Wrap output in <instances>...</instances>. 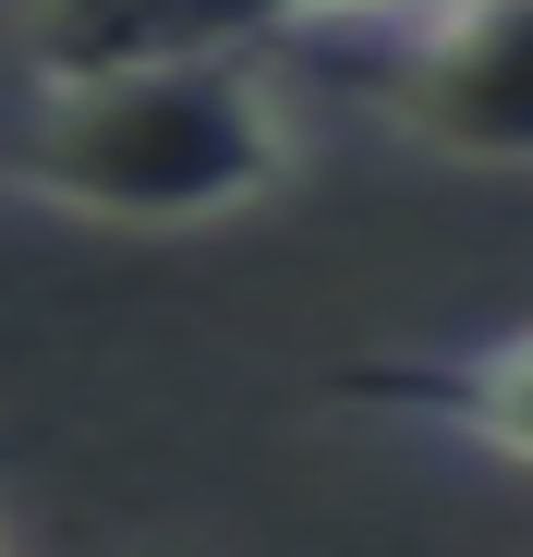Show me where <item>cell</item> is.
<instances>
[{
  "label": "cell",
  "instance_id": "2",
  "mask_svg": "<svg viewBox=\"0 0 533 557\" xmlns=\"http://www.w3.org/2000/svg\"><path fill=\"white\" fill-rule=\"evenodd\" d=\"M280 61L424 158L533 170V0H339L280 37Z\"/></svg>",
  "mask_w": 533,
  "mask_h": 557
},
{
  "label": "cell",
  "instance_id": "3",
  "mask_svg": "<svg viewBox=\"0 0 533 557\" xmlns=\"http://www.w3.org/2000/svg\"><path fill=\"white\" fill-rule=\"evenodd\" d=\"M364 388L412 400L436 436H461L485 460H521L533 473V315L461 339V351H400V363H364Z\"/></svg>",
  "mask_w": 533,
  "mask_h": 557
},
{
  "label": "cell",
  "instance_id": "4",
  "mask_svg": "<svg viewBox=\"0 0 533 557\" xmlns=\"http://www.w3.org/2000/svg\"><path fill=\"white\" fill-rule=\"evenodd\" d=\"M122 13H146V0H37V49H85V37H110Z\"/></svg>",
  "mask_w": 533,
  "mask_h": 557
},
{
  "label": "cell",
  "instance_id": "1",
  "mask_svg": "<svg viewBox=\"0 0 533 557\" xmlns=\"http://www.w3.org/2000/svg\"><path fill=\"white\" fill-rule=\"evenodd\" d=\"M303 170L280 49H37L0 85V195L98 231H219Z\"/></svg>",
  "mask_w": 533,
  "mask_h": 557
}]
</instances>
